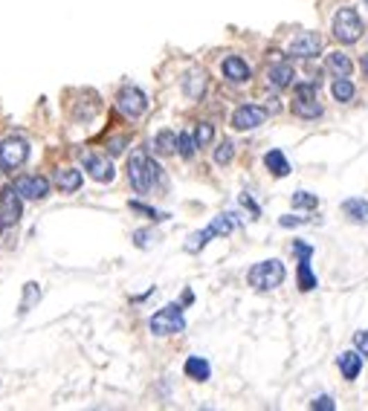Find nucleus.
Wrapping results in <instances>:
<instances>
[{
    "instance_id": "f257e3e1",
    "label": "nucleus",
    "mask_w": 368,
    "mask_h": 411,
    "mask_svg": "<svg viewBox=\"0 0 368 411\" xmlns=\"http://www.w3.org/2000/svg\"><path fill=\"white\" fill-rule=\"evenodd\" d=\"M128 180H131L134 191L148 194V191L154 189V183L159 180V166H157L151 157H146L142 151H137L131 159H128Z\"/></svg>"
},
{
    "instance_id": "f03ea898",
    "label": "nucleus",
    "mask_w": 368,
    "mask_h": 411,
    "mask_svg": "<svg viewBox=\"0 0 368 411\" xmlns=\"http://www.w3.org/2000/svg\"><path fill=\"white\" fill-rule=\"evenodd\" d=\"M284 264L279 258H270V261H261V264H255L249 272H247V281L252 290H259V292H270V290H276L284 284Z\"/></svg>"
},
{
    "instance_id": "7ed1b4c3",
    "label": "nucleus",
    "mask_w": 368,
    "mask_h": 411,
    "mask_svg": "<svg viewBox=\"0 0 368 411\" xmlns=\"http://www.w3.org/2000/svg\"><path fill=\"white\" fill-rule=\"evenodd\" d=\"M154 336H171V333H183L186 331V319H183V307L180 304H166L163 310H157L148 322Z\"/></svg>"
},
{
    "instance_id": "20e7f679",
    "label": "nucleus",
    "mask_w": 368,
    "mask_h": 411,
    "mask_svg": "<svg viewBox=\"0 0 368 411\" xmlns=\"http://www.w3.org/2000/svg\"><path fill=\"white\" fill-rule=\"evenodd\" d=\"M333 38L340 44H357L362 38V18L357 15V9L342 6L333 15Z\"/></svg>"
},
{
    "instance_id": "39448f33",
    "label": "nucleus",
    "mask_w": 368,
    "mask_h": 411,
    "mask_svg": "<svg viewBox=\"0 0 368 411\" xmlns=\"http://www.w3.org/2000/svg\"><path fill=\"white\" fill-rule=\"evenodd\" d=\"M29 159V145L21 137H6L0 142V166L6 171H18L24 162Z\"/></svg>"
},
{
    "instance_id": "423d86ee",
    "label": "nucleus",
    "mask_w": 368,
    "mask_h": 411,
    "mask_svg": "<svg viewBox=\"0 0 368 411\" xmlns=\"http://www.w3.org/2000/svg\"><path fill=\"white\" fill-rule=\"evenodd\" d=\"M116 107L125 113L128 119H137V116H142V113L148 110V98H146V93H142L139 87H122L119 90V96H116Z\"/></svg>"
},
{
    "instance_id": "0eeeda50",
    "label": "nucleus",
    "mask_w": 368,
    "mask_h": 411,
    "mask_svg": "<svg viewBox=\"0 0 368 411\" xmlns=\"http://www.w3.org/2000/svg\"><path fill=\"white\" fill-rule=\"evenodd\" d=\"M267 119V110L259 107V105H241L235 113H232V128L235 130H252V128H259L264 125Z\"/></svg>"
},
{
    "instance_id": "6e6552de",
    "label": "nucleus",
    "mask_w": 368,
    "mask_h": 411,
    "mask_svg": "<svg viewBox=\"0 0 368 411\" xmlns=\"http://www.w3.org/2000/svg\"><path fill=\"white\" fill-rule=\"evenodd\" d=\"M21 220V194L18 189H6L3 194H0V223L3 226H15Z\"/></svg>"
},
{
    "instance_id": "1a4fd4ad",
    "label": "nucleus",
    "mask_w": 368,
    "mask_h": 411,
    "mask_svg": "<svg viewBox=\"0 0 368 411\" xmlns=\"http://www.w3.org/2000/svg\"><path fill=\"white\" fill-rule=\"evenodd\" d=\"M322 53V38L316 35V32H301L290 41V55L296 58H313Z\"/></svg>"
},
{
    "instance_id": "9d476101",
    "label": "nucleus",
    "mask_w": 368,
    "mask_h": 411,
    "mask_svg": "<svg viewBox=\"0 0 368 411\" xmlns=\"http://www.w3.org/2000/svg\"><path fill=\"white\" fill-rule=\"evenodd\" d=\"M82 162H85V171L93 177V180H99V183H110L114 180V166H110V159L107 157H99V154H82Z\"/></svg>"
},
{
    "instance_id": "9b49d317",
    "label": "nucleus",
    "mask_w": 368,
    "mask_h": 411,
    "mask_svg": "<svg viewBox=\"0 0 368 411\" xmlns=\"http://www.w3.org/2000/svg\"><path fill=\"white\" fill-rule=\"evenodd\" d=\"M15 189H18V194L26 197V200H44V197L50 194V183H46L44 177H18L15 180Z\"/></svg>"
},
{
    "instance_id": "f8f14e48",
    "label": "nucleus",
    "mask_w": 368,
    "mask_h": 411,
    "mask_svg": "<svg viewBox=\"0 0 368 411\" xmlns=\"http://www.w3.org/2000/svg\"><path fill=\"white\" fill-rule=\"evenodd\" d=\"M220 70H223V76H227L232 85H244V81H249V67H247V61L244 58H238V55H229V58H223V64H220Z\"/></svg>"
},
{
    "instance_id": "ddd939ff",
    "label": "nucleus",
    "mask_w": 368,
    "mask_h": 411,
    "mask_svg": "<svg viewBox=\"0 0 368 411\" xmlns=\"http://www.w3.org/2000/svg\"><path fill=\"white\" fill-rule=\"evenodd\" d=\"M337 365H340V374L345 376V380H357V376L362 374V353L357 351H345V353H340V359H337Z\"/></svg>"
},
{
    "instance_id": "4468645a",
    "label": "nucleus",
    "mask_w": 368,
    "mask_h": 411,
    "mask_svg": "<svg viewBox=\"0 0 368 411\" xmlns=\"http://www.w3.org/2000/svg\"><path fill=\"white\" fill-rule=\"evenodd\" d=\"M183 371H186L189 380H195V383H206V380H209V374H212L209 362H206L203 356H189L186 365H183Z\"/></svg>"
},
{
    "instance_id": "2eb2a0df",
    "label": "nucleus",
    "mask_w": 368,
    "mask_h": 411,
    "mask_svg": "<svg viewBox=\"0 0 368 411\" xmlns=\"http://www.w3.org/2000/svg\"><path fill=\"white\" fill-rule=\"evenodd\" d=\"M267 78L276 90H284V87L293 85V67L290 64H273V67L267 70Z\"/></svg>"
},
{
    "instance_id": "dca6fc26",
    "label": "nucleus",
    "mask_w": 368,
    "mask_h": 411,
    "mask_svg": "<svg viewBox=\"0 0 368 411\" xmlns=\"http://www.w3.org/2000/svg\"><path fill=\"white\" fill-rule=\"evenodd\" d=\"M331 93H333V98H337V102H351V98L357 96V87H354V81H351L348 76H337L333 78V85H331Z\"/></svg>"
},
{
    "instance_id": "f3484780",
    "label": "nucleus",
    "mask_w": 368,
    "mask_h": 411,
    "mask_svg": "<svg viewBox=\"0 0 368 411\" xmlns=\"http://www.w3.org/2000/svg\"><path fill=\"white\" fill-rule=\"evenodd\" d=\"M342 211L354 223H368V200H362V197H351V200H345Z\"/></svg>"
},
{
    "instance_id": "a211bd4d",
    "label": "nucleus",
    "mask_w": 368,
    "mask_h": 411,
    "mask_svg": "<svg viewBox=\"0 0 368 411\" xmlns=\"http://www.w3.org/2000/svg\"><path fill=\"white\" fill-rule=\"evenodd\" d=\"M55 186H58L61 191H67V194L78 191V189H82V171H76V168L58 171V174H55Z\"/></svg>"
},
{
    "instance_id": "6ab92c4d",
    "label": "nucleus",
    "mask_w": 368,
    "mask_h": 411,
    "mask_svg": "<svg viewBox=\"0 0 368 411\" xmlns=\"http://www.w3.org/2000/svg\"><path fill=\"white\" fill-rule=\"evenodd\" d=\"M264 166H267V171L273 177H287V174H290V162H287V157L281 151H267Z\"/></svg>"
},
{
    "instance_id": "aec40b11",
    "label": "nucleus",
    "mask_w": 368,
    "mask_h": 411,
    "mask_svg": "<svg viewBox=\"0 0 368 411\" xmlns=\"http://www.w3.org/2000/svg\"><path fill=\"white\" fill-rule=\"evenodd\" d=\"M328 70L337 73V76H351V70H354V61H351V55L345 53H328Z\"/></svg>"
},
{
    "instance_id": "412c9836",
    "label": "nucleus",
    "mask_w": 368,
    "mask_h": 411,
    "mask_svg": "<svg viewBox=\"0 0 368 411\" xmlns=\"http://www.w3.org/2000/svg\"><path fill=\"white\" fill-rule=\"evenodd\" d=\"M293 113L301 116V119H319L322 116V105H316V98H296Z\"/></svg>"
},
{
    "instance_id": "4be33fe9",
    "label": "nucleus",
    "mask_w": 368,
    "mask_h": 411,
    "mask_svg": "<svg viewBox=\"0 0 368 411\" xmlns=\"http://www.w3.org/2000/svg\"><path fill=\"white\" fill-rule=\"evenodd\" d=\"M183 90H186V96L189 98H200L203 96V90H206V76L203 73H189L186 78H183Z\"/></svg>"
},
{
    "instance_id": "5701e85b",
    "label": "nucleus",
    "mask_w": 368,
    "mask_h": 411,
    "mask_svg": "<svg viewBox=\"0 0 368 411\" xmlns=\"http://www.w3.org/2000/svg\"><path fill=\"white\" fill-rule=\"evenodd\" d=\"M154 151L157 154H174L177 151V134H174V130H159L154 137Z\"/></svg>"
},
{
    "instance_id": "b1692460",
    "label": "nucleus",
    "mask_w": 368,
    "mask_h": 411,
    "mask_svg": "<svg viewBox=\"0 0 368 411\" xmlns=\"http://www.w3.org/2000/svg\"><path fill=\"white\" fill-rule=\"evenodd\" d=\"M299 290H301V292L316 290V275H313V270H310V258H301V261H299Z\"/></svg>"
},
{
    "instance_id": "393cba45",
    "label": "nucleus",
    "mask_w": 368,
    "mask_h": 411,
    "mask_svg": "<svg viewBox=\"0 0 368 411\" xmlns=\"http://www.w3.org/2000/svg\"><path fill=\"white\" fill-rule=\"evenodd\" d=\"M215 238V232H212V229L209 226H206L203 229V232H195V235H189V241H186V252H191V255H198L200 250H203V246L206 243H209Z\"/></svg>"
},
{
    "instance_id": "a878e982",
    "label": "nucleus",
    "mask_w": 368,
    "mask_h": 411,
    "mask_svg": "<svg viewBox=\"0 0 368 411\" xmlns=\"http://www.w3.org/2000/svg\"><path fill=\"white\" fill-rule=\"evenodd\" d=\"M198 148H200V145H198V139L191 137L189 130H183V134L177 137V154H180L183 159H191V157H195Z\"/></svg>"
},
{
    "instance_id": "bb28decb",
    "label": "nucleus",
    "mask_w": 368,
    "mask_h": 411,
    "mask_svg": "<svg viewBox=\"0 0 368 411\" xmlns=\"http://www.w3.org/2000/svg\"><path fill=\"white\" fill-rule=\"evenodd\" d=\"M290 200H293L296 209H316V206H319V197L310 194V191H296Z\"/></svg>"
},
{
    "instance_id": "cd10ccee",
    "label": "nucleus",
    "mask_w": 368,
    "mask_h": 411,
    "mask_svg": "<svg viewBox=\"0 0 368 411\" xmlns=\"http://www.w3.org/2000/svg\"><path fill=\"white\" fill-rule=\"evenodd\" d=\"M41 299V287L35 284V281H29L26 287H24V304H21V313H26V310L32 307V304H35Z\"/></svg>"
},
{
    "instance_id": "c85d7f7f",
    "label": "nucleus",
    "mask_w": 368,
    "mask_h": 411,
    "mask_svg": "<svg viewBox=\"0 0 368 411\" xmlns=\"http://www.w3.org/2000/svg\"><path fill=\"white\" fill-rule=\"evenodd\" d=\"M232 157H235V145L232 142H220L215 148V162H218V166H227V162H232Z\"/></svg>"
},
{
    "instance_id": "c756f323",
    "label": "nucleus",
    "mask_w": 368,
    "mask_h": 411,
    "mask_svg": "<svg viewBox=\"0 0 368 411\" xmlns=\"http://www.w3.org/2000/svg\"><path fill=\"white\" fill-rule=\"evenodd\" d=\"M195 139H198L200 148H206V145H209V142L215 139V128H212L209 122H200L198 130H195Z\"/></svg>"
},
{
    "instance_id": "7c9ffc66",
    "label": "nucleus",
    "mask_w": 368,
    "mask_h": 411,
    "mask_svg": "<svg viewBox=\"0 0 368 411\" xmlns=\"http://www.w3.org/2000/svg\"><path fill=\"white\" fill-rule=\"evenodd\" d=\"M131 209H134V211H142V215H148L151 220H166V218H168V215H163V211H157V209H151V206H142L139 200H134Z\"/></svg>"
},
{
    "instance_id": "2f4dec72",
    "label": "nucleus",
    "mask_w": 368,
    "mask_h": 411,
    "mask_svg": "<svg viewBox=\"0 0 368 411\" xmlns=\"http://www.w3.org/2000/svg\"><path fill=\"white\" fill-rule=\"evenodd\" d=\"M310 408L313 411H333V408H337V403H333V397H316L310 403Z\"/></svg>"
},
{
    "instance_id": "473e14b6",
    "label": "nucleus",
    "mask_w": 368,
    "mask_h": 411,
    "mask_svg": "<svg viewBox=\"0 0 368 411\" xmlns=\"http://www.w3.org/2000/svg\"><path fill=\"white\" fill-rule=\"evenodd\" d=\"M293 252L299 255V261H301V258H310V255H313V246L305 243V241H293Z\"/></svg>"
},
{
    "instance_id": "72a5a7b5",
    "label": "nucleus",
    "mask_w": 368,
    "mask_h": 411,
    "mask_svg": "<svg viewBox=\"0 0 368 411\" xmlns=\"http://www.w3.org/2000/svg\"><path fill=\"white\" fill-rule=\"evenodd\" d=\"M284 229H293V226H305L308 223V218H296V215H287V218H281L279 220Z\"/></svg>"
},
{
    "instance_id": "f704fd0d",
    "label": "nucleus",
    "mask_w": 368,
    "mask_h": 411,
    "mask_svg": "<svg viewBox=\"0 0 368 411\" xmlns=\"http://www.w3.org/2000/svg\"><path fill=\"white\" fill-rule=\"evenodd\" d=\"M354 342H357V351H360L362 356H368V331H360Z\"/></svg>"
},
{
    "instance_id": "c9c22d12",
    "label": "nucleus",
    "mask_w": 368,
    "mask_h": 411,
    "mask_svg": "<svg viewBox=\"0 0 368 411\" xmlns=\"http://www.w3.org/2000/svg\"><path fill=\"white\" fill-rule=\"evenodd\" d=\"M134 243L139 246V250H146V246H151V232H137V235H134Z\"/></svg>"
},
{
    "instance_id": "e433bc0d",
    "label": "nucleus",
    "mask_w": 368,
    "mask_h": 411,
    "mask_svg": "<svg viewBox=\"0 0 368 411\" xmlns=\"http://www.w3.org/2000/svg\"><path fill=\"white\" fill-rule=\"evenodd\" d=\"M313 93H316L313 85H299L296 87V98H313Z\"/></svg>"
},
{
    "instance_id": "4c0bfd02",
    "label": "nucleus",
    "mask_w": 368,
    "mask_h": 411,
    "mask_svg": "<svg viewBox=\"0 0 368 411\" xmlns=\"http://www.w3.org/2000/svg\"><path fill=\"white\" fill-rule=\"evenodd\" d=\"M122 145H125V139H114L110 142V154H122Z\"/></svg>"
},
{
    "instance_id": "58836bf2",
    "label": "nucleus",
    "mask_w": 368,
    "mask_h": 411,
    "mask_svg": "<svg viewBox=\"0 0 368 411\" xmlns=\"http://www.w3.org/2000/svg\"><path fill=\"white\" fill-rule=\"evenodd\" d=\"M6 191V174H3V166H0V194Z\"/></svg>"
},
{
    "instance_id": "ea45409f",
    "label": "nucleus",
    "mask_w": 368,
    "mask_h": 411,
    "mask_svg": "<svg viewBox=\"0 0 368 411\" xmlns=\"http://www.w3.org/2000/svg\"><path fill=\"white\" fill-rule=\"evenodd\" d=\"M191 301H195V292L186 290V292H183V304H191Z\"/></svg>"
},
{
    "instance_id": "a19ab883",
    "label": "nucleus",
    "mask_w": 368,
    "mask_h": 411,
    "mask_svg": "<svg viewBox=\"0 0 368 411\" xmlns=\"http://www.w3.org/2000/svg\"><path fill=\"white\" fill-rule=\"evenodd\" d=\"M362 73H365V78H368V55H362Z\"/></svg>"
},
{
    "instance_id": "79ce46f5",
    "label": "nucleus",
    "mask_w": 368,
    "mask_h": 411,
    "mask_svg": "<svg viewBox=\"0 0 368 411\" xmlns=\"http://www.w3.org/2000/svg\"><path fill=\"white\" fill-rule=\"evenodd\" d=\"M362 3H365V6H368V0H362Z\"/></svg>"
},
{
    "instance_id": "37998d69",
    "label": "nucleus",
    "mask_w": 368,
    "mask_h": 411,
    "mask_svg": "<svg viewBox=\"0 0 368 411\" xmlns=\"http://www.w3.org/2000/svg\"><path fill=\"white\" fill-rule=\"evenodd\" d=\"M0 229H3V223H0Z\"/></svg>"
}]
</instances>
